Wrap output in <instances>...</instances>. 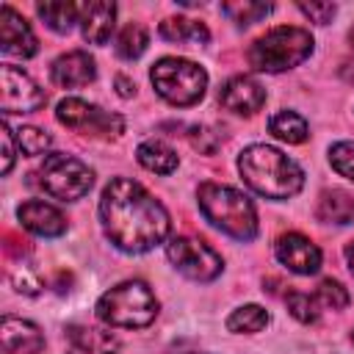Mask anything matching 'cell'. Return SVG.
I'll return each instance as SVG.
<instances>
[{
    "label": "cell",
    "mask_w": 354,
    "mask_h": 354,
    "mask_svg": "<svg viewBox=\"0 0 354 354\" xmlns=\"http://www.w3.org/2000/svg\"><path fill=\"white\" fill-rule=\"evenodd\" d=\"M313 53V36L296 25H279L252 41L246 58L257 72H285L299 66Z\"/></svg>",
    "instance_id": "obj_4"
},
{
    "label": "cell",
    "mask_w": 354,
    "mask_h": 354,
    "mask_svg": "<svg viewBox=\"0 0 354 354\" xmlns=\"http://www.w3.org/2000/svg\"><path fill=\"white\" fill-rule=\"evenodd\" d=\"M221 11L238 22V25H254L263 17L271 14V3H254V0H235V3H221Z\"/></svg>",
    "instance_id": "obj_26"
},
{
    "label": "cell",
    "mask_w": 354,
    "mask_h": 354,
    "mask_svg": "<svg viewBox=\"0 0 354 354\" xmlns=\"http://www.w3.org/2000/svg\"><path fill=\"white\" fill-rule=\"evenodd\" d=\"M268 130H271L277 138L288 141V144H301V141L310 136L304 116H299L296 111H279V113H274L271 122H268Z\"/></svg>",
    "instance_id": "obj_23"
},
{
    "label": "cell",
    "mask_w": 354,
    "mask_h": 354,
    "mask_svg": "<svg viewBox=\"0 0 354 354\" xmlns=\"http://www.w3.org/2000/svg\"><path fill=\"white\" fill-rule=\"evenodd\" d=\"M113 19H116V6L108 0H91L80 6V28H83V39L91 44H105L111 39L113 30Z\"/></svg>",
    "instance_id": "obj_17"
},
{
    "label": "cell",
    "mask_w": 354,
    "mask_h": 354,
    "mask_svg": "<svg viewBox=\"0 0 354 354\" xmlns=\"http://www.w3.org/2000/svg\"><path fill=\"white\" fill-rule=\"evenodd\" d=\"M318 218L326 224H354V196L340 188H329L318 199Z\"/></svg>",
    "instance_id": "obj_19"
},
{
    "label": "cell",
    "mask_w": 354,
    "mask_h": 354,
    "mask_svg": "<svg viewBox=\"0 0 354 354\" xmlns=\"http://www.w3.org/2000/svg\"><path fill=\"white\" fill-rule=\"evenodd\" d=\"M36 11H39V17L47 22V28H53L55 33H69V28H72L75 22H80V6H77V3L50 0V3H39Z\"/></svg>",
    "instance_id": "obj_22"
},
{
    "label": "cell",
    "mask_w": 354,
    "mask_h": 354,
    "mask_svg": "<svg viewBox=\"0 0 354 354\" xmlns=\"http://www.w3.org/2000/svg\"><path fill=\"white\" fill-rule=\"evenodd\" d=\"M116 337L100 326L72 324L66 329V354H116Z\"/></svg>",
    "instance_id": "obj_18"
},
{
    "label": "cell",
    "mask_w": 354,
    "mask_h": 354,
    "mask_svg": "<svg viewBox=\"0 0 354 354\" xmlns=\"http://www.w3.org/2000/svg\"><path fill=\"white\" fill-rule=\"evenodd\" d=\"M348 39H351V44H354V30H351V33H348Z\"/></svg>",
    "instance_id": "obj_36"
},
{
    "label": "cell",
    "mask_w": 354,
    "mask_h": 354,
    "mask_svg": "<svg viewBox=\"0 0 354 354\" xmlns=\"http://www.w3.org/2000/svg\"><path fill=\"white\" fill-rule=\"evenodd\" d=\"M17 144H19V149L25 155H44L47 147H50V136L44 130H39V127L25 124V127L17 130Z\"/></svg>",
    "instance_id": "obj_28"
},
{
    "label": "cell",
    "mask_w": 354,
    "mask_h": 354,
    "mask_svg": "<svg viewBox=\"0 0 354 354\" xmlns=\"http://www.w3.org/2000/svg\"><path fill=\"white\" fill-rule=\"evenodd\" d=\"M196 199H199L202 216L221 232H227L238 241H252L257 235L254 205L238 188L218 185V183H202L196 191Z\"/></svg>",
    "instance_id": "obj_3"
},
{
    "label": "cell",
    "mask_w": 354,
    "mask_h": 354,
    "mask_svg": "<svg viewBox=\"0 0 354 354\" xmlns=\"http://www.w3.org/2000/svg\"><path fill=\"white\" fill-rule=\"evenodd\" d=\"M19 221L25 230H30L33 235H41V238H58L66 232V218L58 207L41 202V199H30L25 205H19L17 210Z\"/></svg>",
    "instance_id": "obj_15"
},
{
    "label": "cell",
    "mask_w": 354,
    "mask_h": 354,
    "mask_svg": "<svg viewBox=\"0 0 354 354\" xmlns=\"http://www.w3.org/2000/svg\"><path fill=\"white\" fill-rule=\"evenodd\" d=\"M0 335H3V351L6 354H39L44 348V335L39 332V326L30 321L14 318V315L3 318Z\"/></svg>",
    "instance_id": "obj_16"
},
{
    "label": "cell",
    "mask_w": 354,
    "mask_h": 354,
    "mask_svg": "<svg viewBox=\"0 0 354 354\" xmlns=\"http://www.w3.org/2000/svg\"><path fill=\"white\" fill-rule=\"evenodd\" d=\"M102 230L122 252L141 254L155 249L169 235L166 207L136 180L116 177L105 185L100 199Z\"/></svg>",
    "instance_id": "obj_1"
},
{
    "label": "cell",
    "mask_w": 354,
    "mask_h": 354,
    "mask_svg": "<svg viewBox=\"0 0 354 354\" xmlns=\"http://www.w3.org/2000/svg\"><path fill=\"white\" fill-rule=\"evenodd\" d=\"M329 163L335 171H340L343 177L354 180V144L351 141H337L329 147Z\"/></svg>",
    "instance_id": "obj_29"
},
{
    "label": "cell",
    "mask_w": 354,
    "mask_h": 354,
    "mask_svg": "<svg viewBox=\"0 0 354 354\" xmlns=\"http://www.w3.org/2000/svg\"><path fill=\"white\" fill-rule=\"evenodd\" d=\"M160 36L166 41H177V44H207L210 30L205 28V22L199 19H188V17H169L160 22Z\"/></svg>",
    "instance_id": "obj_20"
},
{
    "label": "cell",
    "mask_w": 354,
    "mask_h": 354,
    "mask_svg": "<svg viewBox=\"0 0 354 354\" xmlns=\"http://www.w3.org/2000/svg\"><path fill=\"white\" fill-rule=\"evenodd\" d=\"M0 108L3 113H33L47 102V94L22 69L6 64L0 69Z\"/></svg>",
    "instance_id": "obj_10"
},
{
    "label": "cell",
    "mask_w": 354,
    "mask_h": 354,
    "mask_svg": "<svg viewBox=\"0 0 354 354\" xmlns=\"http://www.w3.org/2000/svg\"><path fill=\"white\" fill-rule=\"evenodd\" d=\"M147 44H149L147 28L141 22H130V25H124V30L116 39V55L119 58H127V61H136L147 50Z\"/></svg>",
    "instance_id": "obj_25"
},
{
    "label": "cell",
    "mask_w": 354,
    "mask_h": 354,
    "mask_svg": "<svg viewBox=\"0 0 354 354\" xmlns=\"http://www.w3.org/2000/svg\"><path fill=\"white\" fill-rule=\"evenodd\" d=\"M299 8H301V14H307V17H310L313 22H318V25L332 22V17H335V11H337L335 3H299Z\"/></svg>",
    "instance_id": "obj_31"
},
{
    "label": "cell",
    "mask_w": 354,
    "mask_h": 354,
    "mask_svg": "<svg viewBox=\"0 0 354 354\" xmlns=\"http://www.w3.org/2000/svg\"><path fill=\"white\" fill-rule=\"evenodd\" d=\"M351 340H354V332H351Z\"/></svg>",
    "instance_id": "obj_37"
},
{
    "label": "cell",
    "mask_w": 354,
    "mask_h": 354,
    "mask_svg": "<svg viewBox=\"0 0 354 354\" xmlns=\"http://www.w3.org/2000/svg\"><path fill=\"white\" fill-rule=\"evenodd\" d=\"M0 50L17 58H30L39 50L30 25L11 6H0Z\"/></svg>",
    "instance_id": "obj_13"
},
{
    "label": "cell",
    "mask_w": 354,
    "mask_h": 354,
    "mask_svg": "<svg viewBox=\"0 0 354 354\" xmlns=\"http://www.w3.org/2000/svg\"><path fill=\"white\" fill-rule=\"evenodd\" d=\"M274 254L293 274H315L321 268V249L299 232L279 235L274 243Z\"/></svg>",
    "instance_id": "obj_11"
},
{
    "label": "cell",
    "mask_w": 354,
    "mask_h": 354,
    "mask_svg": "<svg viewBox=\"0 0 354 354\" xmlns=\"http://www.w3.org/2000/svg\"><path fill=\"white\" fill-rule=\"evenodd\" d=\"M266 324H268V313L260 304H243V307L232 310L230 318H227V329L230 332H238V335H243V332L246 335L260 332V329H266Z\"/></svg>",
    "instance_id": "obj_24"
},
{
    "label": "cell",
    "mask_w": 354,
    "mask_h": 354,
    "mask_svg": "<svg viewBox=\"0 0 354 354\" xmlns=\"http://www.w3.org/2000/svg\"><path fill=\"white\" fill-rule=\"evenodd\" d=\"M0 141H3V174H8L14 166V133L6 122L0 127Z\"/></svg>",
    "instance_id": "obj_33"
},
{
    "label": "cell",
    "mask_w": 354,
    "mask_h": 354,
    "mask_svg": "<svg viewBox=\"0 0 354 354\" xmlns=\"http://www.w3.org/2000/svg\"><path fill=\"white\" fill-rule=\"evenodd\" d=\"M346 260H348V268H351V274H354V241L346 243Z\"/></svg>",
    "instance_id": "obj_35"
},
{
    "label": "cell",
    "mask_w": 354,
    "mask_h": 354,
    "mask_svg": "<svg viewBox=\"0 0 354 354\" xmlns=\"http://www.w3.org/2000/svg\"><path fill=\"white\" fill-rule=\"evenodd\" d=\"M50 77L55 86L61 88H80V86H88L94 77H97V66H94V58L83 50H72L66 55H58L50 66Z\"/></svg>",
    "instance_id": "obj_14"
},
{
    "label": "cell",
    "mask_w": 354,
    "mask_h": 354,
    "mask_svg": "<svg viewBox=\"0 0 354 354\" xmlns=\"http://www.w3.org/2000/svg\"><path fill=\"white\" fill-rule=\"evenodd\" d=\"M243 183L266 199H290L304 185V171L296 160L268 144H252L238 155Z\"/></svg>",
    "instance_id": "obj_2"
},
{
    "label": "cell",
    "mask_w": 354,
    "mask_h": 354,
    "mask_svg": "<svg viewBox=\"0 0 354 354\" xmlns=\"http://www.w3.org/2000/svg\"><path fill=\"white\" fill-rule=\"evenodd\" d=\"M149 80L166 102L177 108H188L202 100L205 86H207V72L194 61L166 55L152 66Z\"/></svg>",
    "instance_id": "obj_6"
},
{
    "label": "cell",
    "mask_w": 354,
    "mask_h": 354,
    "mask_svg": "<svg viewBox=\"0 0 354 354\" xmlns=\"http://www.w3.org/2000/svg\"><path fill=\"white\" fill-rule=\"evenodd\" d=\"M166 257L180 274H185L188 279H196V282L216 279L224 266L221 257L216 254V249H210L205 241L191 238V235H174L166 243Z\"/></svg>",
    "instance_id": "obj_9"
},
{
    "label": "cell",
    "mask_w": 354,
    "mask_h": 354,
    "mask_svg": "<svg viewBox=\"0 0 354 354\" xmlns=\"http://www.w3.org/2000/svg\"><path fill=\"white\" fill-rule=\"evenodd\" d=\"M116 86H119V94H122V97H133V91H136V86H133L124 75H119V77H116Z\"/></svg>",
    "instance_id": "obj_34"
},
{
    "label": "cell",
    "mask_w": 354,
    "mask_h": 354,
    "mask_svg": "<svg viewBox=\"0 0 354 354\" xmlns=\"http://www.w3.org/2000/svg\"><path fill=\"white\" fill-rule=\"evenodd\" d=\"M39 185L53 199L75 202V199L86 196L88 188L94 185V171L75 155L50 152V155H44V160L39 166Z\"/></svg>",
    "instance_id": "obj_7"
},
{
    "label": "cell",
    "mask_w": 354,
    "mask_h": 354,
    "mask_svg": "<svg viewBox=\"0 0 354 354\" xmlns=\"http://www.w3.org/2000/svg\"><path fill=\"white\" fill-rule=\"evenodd\" d=\"M318 301L329 310H343L348 304V290L337 279H321L318 282Z\"/></svg>",
    "instance_id": "obj_30"
},
{
    "label": "cell",
    "mask_w": 354,
    "mask_h": 354,
    "mask_svg": "<svg viewBox=\"0 0 354 354\" xmlns=\"http://www.w3.org/2000/svg\"><path fill=\"white\" fill-rule=\"evenodd\" d=\"M155 315H158V299L141 279L119 282L116 288L105 290L97 301V318L108 326L141 329L149 326Z\"/></svg>",
    "instance_id": "obj_5"
},
{
    "label": "cell",
    "mask_w": 354,
    "mask_h": 354,
    "mask_svg": "<svg viewBox=\"0 0 354 354\" xmlns=\"http://www.w3.org/2000/svg\"><path fill=\"white\" fill-rule=\"evenodd\" d=\"M11 279H14L17 290H22V293H30V296H33V293L41 290V279H39L30 268H25V266H22V274H14Z\"/></svg>",
    "instance_id": "obj_32"
},
{
    "label": "cell",
    "mask_w": 354,
    "mask_h": 354,
    "mask_svg": "<svg viewBox=\"0 0 354 354\" xmlns=\"http://www.w3.org/2000/svg\"><path fill=\"white\" fill-rule=\"evenodd\" d=\"M55 116L69 130L83 133V136H94V138H119L124 133V119L119 113L102 111V108L88 105V102H83L77 97L61 100Z\"/></svg>",
    "instance_id": "obj_8"
},
{
    "label": "cell",
    "mask_w": 354,
    "mask_h": 354,
    "mask_svg": "<svg viewBox=\"0 0 354 354\" xmlns=\"http://www.w3.org/2000/svg\"><path fill=\"white\" fill-rule=\"evenodd\" d=\"M136 158H138V163H141L144 169H149V171H155V174H171V171L177 169V155H174V149H171L169 144L158 141V138H149V141L138 144Z\"/></svg>",
    "instance_id": "obj_21"
},
{
    "label": "cell",
    "mask_w": 354,
    "mask_h": 354,
    "mask_svg": "<svg viewBox=\"0 0 354 354\" xmlns=\"http://www.w3.org/2000/svg\"><path fill=\"white\" fill-rule=\"evenodd\" d=\"M218 102L232 113L252 116L266 105V88L249 75H235L221 86Z\"/></svg>",
    "instance_id": "obj_12"
},
{
    "label": "cell",
    "mask_w": 354,
    "mask_h": 354,
    "mask_svg": "<svg viewBox=\"0 0 354 354\" xmlns=\"http://www.w3.org/2000/svg\"><path fill=\"white\" fill-rule=\"evenodd\" d=\"M285 304H288V313L301 321V324H315L321 310H318V301L310 296V293H301V290H290L285 296Z\"/></svg>",
    "instance_id": "obj_27"
}]
</instances>
